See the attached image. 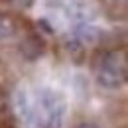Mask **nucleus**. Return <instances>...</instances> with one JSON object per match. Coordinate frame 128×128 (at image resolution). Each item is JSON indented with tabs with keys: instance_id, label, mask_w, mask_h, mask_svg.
<instances>
[{
	"instance_id": "f257e3e1",
	"label": "nucleus",
	"mask_w": 128,
	"mask_h": 128,
	"mask_svg": "<svg viewBox=\"0 0 128 128\" xmlns=\"http://www.w3.org/2000/svg\"><path fill=\"white\" fill-rule=\"evenodd\" d=\"M38 108L34 120L42 128H61L65 122V100L63 96L51 89H42L38 93Z\"/></svg>"
},
{
	"instance_id": "f03ea898",
	"label": "nucleus",
	"mask_w": 128,
	"mask_h": 128,
	"mask_svg": "<svg viewBox=\"0 0 128 128\" xmlns=\"http://www.w3.org/2000/svg\"><path fill=\"white\" fill-rule=\"evenodd\" d=\"M96 83L104 89H120L126 83V59L118 51H104L96 65Z\"/></svg>"
},
{
	"instance_id": "7ed1b4c3",
	"label": "nucleus",
	"mask_w": 128,
	"mask_h": 128,
	"mask_svg": "<svg viewBox=\"0 0 128 128\" xmlns=\"http://www.w3.org/2000/svg\"><path fill=\"white\" fill-rule=\"evenodd\" d=\"M67 16L71 18L75 24H83V22H91L95 18V10L91 8V4H87L85 0H69L65 6Z\"/></svg>"
},
{
	"instance_id": "20e7f679",
	"label": "nucleus",
	"mask_w": 128,
	"mask_h": 128,
	"mask_svg": "<svg viewBox=\"0 0 128 128\" xmlns=\"http://www.w3.org/2000/svg\"><path fill=\"white\" fill-rule=\"evenodd\" d=\"M100 28L93 26L91 22H83V24H75V38L79 40L83 46H93L100 40Z\"/></svg>"
},
{
	"instance_id": "39448f33",
	"label": "nucleus",
	"mask_w": 128,
	"mask_h": 128,
	"mask_svg": "<svg viewBox=\"0 0 128 128\" xmlns=\"http://www.w3.org/2000/svg\"><path fill=\"white\" fill-rule=\"evenodd\" d=\"M20 51H22V57H26L28 61L38 59V57L44 53V40H42V36L30 34V36H28V38L22 42Z\"/></svg>"
},
{
	"instance_id": "423d86ee",
	"label": "nucleus",
	"mask_w": 128,
	"mask_h": 128,
	"mask_svg": "<svg viewBox=\"0 0 128 128\" xmlns=\"http://www.w3.org/2000/svg\"><path fill=\"white\" fill-rule=\"evenodd\" d=\"M14 102H16L18 114L26 120V122H34V106L30 102V96L26 93V89H18L14 95Z\"/></svg>"
},
{
	"instance_id": "0eeeda50",
	"label": "nucleus",
	"mask_w": 128,
	"mask_h": 128,
	"mask_svg": "<svg viewBox=\"0 0 128 128\" xmlns=\"http://www.w3.org/2000/svg\"><path fill=\"white\" fill-rule=\"evenodd\" d=\"M18 30V24H16V18L8 12H2L0 10V42L12 38Z\"/></svg>"
},
{
	"instance_id": "6e6552de",
	"label": "nucleus",
	"mask_w": 128,
	"mask_h": 128,
	"mask_svg": "<svg viewBox=\"0 0 128 128\" xmlns=\"http://www.w3.org/2000/svg\"><path fill=\"white\" fill-rule=\"evenodd\" d=\"M65 48H67V51L73 55V59L77 61V63H81V59H83V51H85V46L81 44L77 38H73V40H67L65 42Z\"/></svg>"
},
{
	"instance_id": "1a4fd4ad",
	"label": "nucleus",
	"mask_w": 128,
	"mask_h": 128,
	"mask_svg": "<svg viewBox=\"0 0 128 128\" xmlns=\"http://www.w3.org/2000/svg\"><path fill=\"white\" fill-rule=\"evenodd\" d=\"M77 128H98L96 124H91V122H83V124H79Z\"/></svg>"
}]
</instances>
